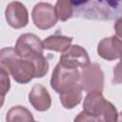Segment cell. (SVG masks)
I'll return each instance as SVG.
<instances>
[{
	"label": "cell",
	"instance_id": "1",
	"mask_svg": "<svg viewBox=\"0 0 122 122\" xmlns=\"http://www.w3.org/2000/svg\"><path fill=\"white\" fill-rule=\"evenodd\" d=\"M0 63L19 84H27L36 77L33 61L20 57L14 48H3L0 51Z\"/></svg>",
	"mask_w": 122,
	"mask_h": 122
},
{
	"label": "cell",
	"instance_id": "2",
	"mask_svg": "<svg viewBox=\"0 0 122 122\" xmlns=\"http://www.w3.org/2000/svg\"><path fill=\"white\" fill-rule=\"evenodd\" d=\"M83 111L92 114L96 122H116L118 117L114 105L106 100L99 91L87 93L83 102Z\"/></svg>",
	"mask_w": 122,
	"mask_h": 122
},
{
	"label": "cell",
	"instance_id": "3",
	"mask_svg": "<svg viewBox=\"0 0 122 122\" xmlns=\"http://www.w3.org/2000/svg\"><path fill=\"white\" fill-rule=\"evenodd\" d=\"M80 71L78 69L69 68L58 63L51 77V87L54 92L61 94L79 84Z\"/></svg>",
	"mask_w": 122,
	"mask_h": 122
},
{
	"label": "cell",
	"instance_id": "4",
	"mask_svg": "<svg viewBox=\"0 0 122 122\" xmlns=\"http://www.w3.org/2000/svg\"><path fill=\"white\" fill-rule=\"evenodd\" d=\"M14 50L20 57L33 60L38 56L43 55V41L34 33H23L17 38Z\"/></svg>",
	"mask_w": 122,
	"mask_h": 122
},
{
	"label": "cell",
	"instance_id": "5",
	"mask_svg": "<svg viewBox=\"0 0 122 122\" xmlns=\"http://www.w3.org/2000/svg\"><path fill=\"white\" fill-rule=\"evenodd\" d=\"M79 85L87 92L93 91L102 92L104 89V73L100 66L96 63H91L87 67L82 68Z\"/></svg>",
	"mask_w": 122,
	"mask_h": 122
},
{
	"label": "cell",
	"instance_id": "6",
	"mask_svg": "<svg viewBox=\"0 0 122 122\" xmlns=\"http://www.w3.org/2000/svg\"><path fill=\"white\" fill-rule=\"evenodd\" d=\"M31 18L36 28L48 30L53 27L58 20L55 8L50 3H37L31 11Z\"/></svg>",
	"mask_w": 122,
	"mask_h": 122
},
{
	"label": "cell",
	"instance_id": "7",
	"mask_svg": "<svg viewBox=\"0 0 122 122\" xmlns=\"http://www.w3.org/2000/svg\"><path fill=\"white\" fill-rule=\"evenodd\" d=\"M59 63L69 68L77 69L80 67L82 69L90 65L91 60L87 51L84 48L79 45H71L68 51L60 55Z\"/></svg>",
	"mask_w": 122,
	"mask_h": 122
},
{
	"label": "cell",
	"instance_id": "8",
	"mask_svg": "<svg viewBox=\"0 0 122 122\" xmlns=\"http://www.w3.org/2000/svg\"><path fill=\"white\" fill-rule=\"evenodd\" d=\"M7 23L14 29H22L29 23V12L27 8L18 1L8 4L5 10Z\"/></svg>",
	"mask_w": 122,
	"mask_h": 122
},
{
	"label": "cell",
	"instance_id": "9",
	"mask_svg": "<svg viewBox=\"0 0 122 122\" xmlns=\"http://www.w3.org/2000/svg\"><path fill=\"white\" fill-rule=\"evenodd\" d=\"M98 55L108 61L122 57V41L115 35L103 38L97 45Z\"/></svg>",
	"mask_w": 122,
	"mask_h": 122
},
{
	"label": "cell",
	"instance_id": "10",
	"mask_svg": "<svg viewBox=\"0 0 122 122\" xmlns=\"http://www.w3.org/2000/svg\"><path fill=\"white\" fill-rule=\"evenodd\" d=\"M29 102L36 111L46 112L51 108V97L43 85L35 84L29 92Z\"/></svg>",
	"mask_w": 122,
	"mask_h": 122
},
{
	"label": "cell",
	"instance_id": "11",
	"mask_svg": "<svg viewBox=\"0 0 122 122\" xmlns=\"http://www.w3.org/2000/svg\"><path fill=\"white\" fill-rule=\"evenodd\" d=\"M72 40L73 38L70 36L53 34V35L48 36L46 39L43 40V47H44V50H47V51H53L64 53L71 46Z\"/></svg>",
	"mask_w": 122,
	"mask_h": 122
},
{
	"label": "cell",
	"instance_id": "12",
	"mask_svg": "<svg viewBox=\"0 0 122 122\" xmlns=\"http://www.w3.org/2000/svg\"><path fill=\"white\" fill-rule=\"evenodd\" d=\"M82 88L78 84L69 91L61 93L59 99L62 106L65 109H73L76 107L82 100Z\"/></svg>",
	"mask_w": 122,
	"mask_h": 122
},
{
	"label": "cell",
	"instance_id": "13",
	"mask_svg": "<svg viewBox=\"0 0 122 122\" xmlns=\"http://www.w3.org/2000/svg\"><path fill=\"white\" fill-rule=\"evenodd\" d=\"M6 122H34L32 113L23 106L11 107L6 114Z\"/></svg>",
	"mask_w": 122,
	"mask_h": 122
},
{
	"label": "cell",
	"instance_id": "14",
	"mask_svg": "<svg viewBox=\"0 0 122 122\" xmlns=\"http://www.w3.org/2000/svg\"><path fill=\"white\" fill-rule=\"evenodd\" d=\"M54 8H55V11H56L58 20L67 21L72 15L73 6H72V3L71 1L59 0V1L56 2Z\"/></svg>",
	"mask_w": 122,
	"mask_h": 122
},
{
	"label": "cell",
	"instance_id": "15",
	"mask_svg": "<svg viewBox=\"0 0 122 122\" xmlns=\"http://www.w3.org/2000/svg\"><path fill=\"white\" fill-rule=\"evenodd\" d=\"M1 89H2V99H4L5 94L10 91V81L9 77V72L1 67Z\"/></svg>",
	"mask_w": 122,
	"mask_h": 122
},
{
	"label": "cell",
	"instance_id": "16",
	"mask_svg": "<svg viewBox=\"0 0 122 122\" xmlns=\"http://www.w3.org/2000/svg\"><path fill=\"white\" fill-rule=\"evenodd\" d=\"M112 84H122V57L119 59V62L115 65L112 71Z\"/></svg>",
	"mask_w": 122,
	"mask_h": 122
},
{
	"label": "cell",
	"instance_id": "17",
	"mask_svg": "<svg viewBox=\"0 0 122 122\" xmlns=\"http://www.w3.org/2000/svg\"><path fill=\"white\" fill-rule=\"evenodd\" d=\"M73 122H96V120H95V118L92 114L82 111L74 118Z\"/></svg>",
	"mask_w": 122,
	"mask_h": 122
},
{
	"label": "cell",
	"instance_id": "18",
	"mask_svg": "<svg viewBox=\"0 0 122 122\" xmlns=\"http://www.w3.org/2000/svg\"><path fill=\"white\" fill-rule=\"evenodd\" d=\"M114 30H115L114 35L122 41V15L114 23Z\"/></svg>",
	"mask_w": 122,
	"mask_h": 122
},
{
	"label": "cell",
	"instance_id": "19",
	"mask_svg": "<svg viewBox=\"0 0 122 122\" xmlns=\"http://www.w3.org/2000/svg\"><path fill=\"white\" fill-rule=\"evenodd\" d=\"M116 122H122V112L118 113V117H117V121Z\"/></svg>",
	"mask_w": 122,
	"mask_h": 122
},
{
	"label": "cell",
	"instance_id": "20",
	"mask_svg": "<svg viewBox=\"0 0 122 122\" xmlns=\"http://www.w3.org/2000/svg\"><path fill=\"white\" fill-rule=\"evenodd\" d=\"M34 122H36V121H34Z\"/></svg>",
	"mask_w": 122,
	"mask_h": 122
}]
</instances>
